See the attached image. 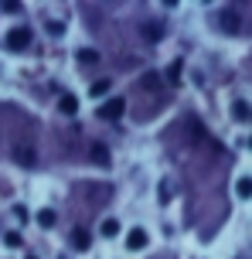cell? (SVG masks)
Listing matches in <instances>:
<instances>
[{
  "label": "cell",
  "instance_id": "cell-5",
  "mask_svg": "<svg viewBox=\"0 0 252 259\" xmlns=\"http://www.w3.org/2000/svg\"><path fill=\"white\" fill-rule=\"evenodd\" d=\"M34 222H38V229H55L58 225V208H48V205H41L38 211H34Z\"/></svg>",
  "mask_w": 252,
  "mask_h": 259
},
{
  "label": "cell",
  "instance_id": "cell-6",
  "mask_svg": "<svg viewBox=\"0 0 252 259\" xmlns=\"http://www.w3.org/2000/svg\"><path fill=\"white\" fill-rule=\"evenodd\" d=\"M68 242H72V249H75V252H89V249H92V235L85 232V229H72Z\"/></svg>",
  "mask_w": 252,
  "mask_h": 259
},
{
  "label": "cell",
  "instance_id": "cell-23",
  "mask_svg": "<svg viewBox=\"0 0 252 259\" xmlns=\"http://www.w3.org/2000/svg\"><path fill=\"white\" fill-rule=\"evenodd\" d=\"M249 150H252V137H249Z\"/></svg>",
  "mask_w": 252,
  "mask_h": 259
},
{
  "label": "cell",
  "instance_id": "cell-11",
  "mask_svg": "<svg viewBox=\"0 0 252 259\" xmlns=\"http://www.w3.org/2000/svg\"><path fill=\"white\" fill-rule=\"evenodd\" d=\"M160 72H146V75H140V89H146V92H154V89H160Z\"/></svg>",
  "mask_w": 252,
  "mask_h": 259
},
{
  "label": "cell",
  "instance_id": "cell-4",
  "mask_svg": "<svg viewBox=\"0 0 252 259\" xmlns=\"http://www.w3.org/2000/svg\"><path fill=\"white\" fill-rule=\"evenodd\" d=\"M123 235V222L116 219V215H106V219L99 222V239H109V242H113V239H120Z\"/></svg>",
  "mask_w": 252,
  "mask_h": 259
},
{
  "label": "cell",
  "instance_id": "cell-13",
  "mask_svg": "<svg viewBox=\"0 0 252 259\" xmlns=\"http://www.w3.org/2000/svg\"><path fill=\"white\" fill-rule=\"evenodd\" d=\"M4 246H7V249H24V235L17 232V229L4 232Z\"/></svg>",
  "mask_w": 252,
  "mask_h": 259
},
{
  "label": "cell",
  "instance_id": "cell-19",
  "mask_svg": "<svg viewBox=\"0 0 252 259\" xmlns=\"http://www.w3.org/2000/svg\"><path fill=\"white\" fill-rule=\"evenodd\" d=\"M14 215H17V222H31V211L24 205H14Z\"/></svg>",
  "mask_w": 252,
  "mask_h": 259
},
{
  "label": "cell",
  "instance_id": "cell-9",
  "mask_svg": "<svg viewBox=\"0 0 252 259\" xmlns=\"http://www.w3.org/2000/svg\"><path fill=\"white\" fill-rule=\"evenodd\" d=\"M235 194H239L242 201H249V198H252V174H242L239 181H235Z\"/></svg>",
  "mask_w": 252,
  "mask_h": 259
},
{
  "label": "cell",
  "instance_id": "cell-12",
  "mask_svg": "<svg viewBox=\"0 0 252 259\" xmlns=\"http://www.w3.org/2000/svg\"><path fill=\"white\" fill-rule=\"evenodd\" d=\"M181 68H184V62H181V58H174V62L164 68V75H160V78H167V82H177V78H181Z\"/></svg>",
  "mask_w": 252,
  "mask_h": 259
},
{
  "label": "cell",
  "instance_id": "cell-25",
  "mask_svg": "<svg viewBox=\"0 0 252 259\" xmlns=\"http://www.w3.org/2000/svg\"><path fill=\"white\" fill-rule=\"evenodd\" d=\"M249 123H252V109H249Z\"/></svg>",
  "mask_w": 252,
  "mask_h": 259
},
{
  "label": "cell",
  "instance_id": "cell-8",
  "mask_svg": "<svg viewBox=\"0 0 252 259\" xmlns=\"http://www.w3.org/2000/svg\"><path fill=\"white\" fill-rule=\"evenodd\" d=\"M218 24L225 27L228 34H232V31H239V11H235V7H225V11H222V21H218Z\"/></svg>",
  "mask_w": 252,
  "mask_h": 259
},
{
  "label": "cell",
  "instance_id": "cell-3",
  "mask_svg": "<svg viewBox=\"0 0 252 259\" xmlns=\"http://www.w3.org/2000/svg\"><path fill=\"white\" fill-rule=\"evenodd\" d=\"M95 113H99V119H120L123 113H126V99H123V96H109Z\"/></svg>",
  "mask_w": 252,
  "mask_h": 259
},
{
  "label": "cell",
  "instance_id": "cell-17",
  "mask_svg": "<svg viewBox=\"0 0 252 259\" xmlns=\"http://www.w3.org/2000/svg\"><path fill=\"white\" fill-rule=\"evenodd\" d=\"M0 11H4V14H24V4H17V0H4Z\"/></svg>",
  "mask_w": 252,
  "mask_h": 259
},
{
  "label": "cell",
  "instance_id": "cell-1",
  "mask_svg": "<svg viewBox=\"0 0 252 259\" xmlns=\"http://www.w3.org/2000/svg\"><path fill=\"white\" fill-rule=\"evenodd\" d=\"M34 45V31H31V24H14L7 34H4V48L7 52H24V48H31Z\"/></svg>",
  "mask_w": 252,
  "mask_h": 259
},
{
  "label": "cell",
  "instance_id": "cell-22",
  "mask_svg": "<svg viewBox=\"0 0 252 259\" xmlns=\"http://www.w3.org/2000/svg\"><path fill=\"white\" fill-rule=\"evenodd\" d=\"M24 259H38V256H34V252H27V256H24Z\"/></svg>",
  "mask_w": 252,
  "mask_h": 259
},
{
  "label": "cell",
  "instance_id": "cell-2",
  "mask_svg": "<svg viewBox=\"0 0 252 259\" xmlns=\"http://www.w3.org/2000/svg\"><path fill=\"white\" fill-rule=\"evenodd\" d=\"M123 246H126V252H143V249H150V229L146 225H133L130 232L123 235Z\"/></svg>",
  "mask_w": 252,
  "mask_h": 259
},
{
  "label": "cell",
  "instance_id": "cell-20",
  "mask_svg": "<svg viewBox=\"0 0 252 259\" xmlns=\"http://www.w3.org/2000/svg\"><path fill=\"white\" fill-rule=\"evenodd\" d=\"M143 34H146L150 41H157V38H160V24H146V27H143Z\"/></svg>",
  "mask_w": 252,
  "mask_h": 259
},
{
  "label": "cell",
  "instance_id": "cell-21",
  "mask_svg": "<svg viewBox=\"0 0 252 259\" xmlns=\"http://www.w3.org/2000/svg\"><path fill=\"white\" fill-rule=\"evenodd\" d=\"M62 31H65V27L58 24V21H48V34H55V38H62Z\"/></svg>",
  "mask_w": 252,
  "mask_h": 259
},
{
  "label": "cell",
  "instance_id": "cell-18",
  "mask_svg": "<svg viewBox=\"0 0 252 259\" xmlns=\"http://www.w3.org/2000/svg\"><path fill=\"white\" fill-rule=\"evenodd\" d=\"M79 62H89V65H92V62H99V55H95L92 48H82V52H79Z\"/></svg>",
  "mask_w": 252,
  "mask_h": 259
},
{
  "label": "cell",
  "instance_id": "cell-10",
  "mask_svg": "<svg viewBox=\"0 0 252 259\" xmlns=\"http://www.w3.org/2000/svg\"><path fill=\"white\" fill-rule=\"evenodd\" d=\"M109 92H113V78H99V82H92L89 96H92V99H103V96H109Z\"/></svg>",
  "mask_w": 252,
  "mask_h": 259
},
{
  "label": "cell",
  "instance_id": "cell-16",
  "mask_svg": "<svg viewBox=\"0 0 252 259\" xmlns=\"http://www.w3.org/2000/svg\"><path fill=\"white\" fill-rule=\"evenodd\" d=\"M232 116L235 119H249V103H245V99H235V103H232Z\"/></svg>",
  "mask_w": 252,
  "mask_h": 259
},
{
  "label": "cell",
  "instance_id": "cell-24",
  "mask_svg": "<svg viewBox=\"0 0 252 259\" xmlns=\"http://www.w3.org/2000/svg\"><path fill=\"white\" fill-rule=\"evenodd\" d=\"M58 259H72V256H58Z\"/></svg>",
  "mask_w": 252,
  "mask_h": 259
},
{
  "label": "cell",
  "instance_id": "cell-15",
  "mask_svg": "<svg viewBox=\"0 0 252 259\" xmlns=\"http://www.w3.org/2000/svg\"><path fill=\"white\" fill-rule=\"evenodd\" d=\"M92 160H95V164H103V167L109 164V150L103 147V143H92Z\"/></svg>",
  "mask_w": 252,
  "mask_h": 259
},
{
  "label": "cell",
  "instance_id": "cell-7",
  "mask_svg": "<svg viewBox=\"0 0 252 259\" xmlns=\"http://www.w3.org/2000/svg\"><path fill=\"white\" fill-rule=\"evenodd\" d=\"M58 113H62V116H79V96L65 92V96L58 99Z\"/></svg>",
  "mask_w": 252,
  "mask_h": 259
},
{
  "label": "cell",
  "instance_id": "cell-14",
  "mask_svg": "<svg viewBox=\"0 0 252 259\" xmlns=\"http://www.w3.org/2000/svg\"><path fill=\"white\" fill-rule=\"evenodd\" d=\"M14 157H17V164H34V160H38V157H34V147H17Z\"/></svg>",
  "mask_w": 252,
  "mask_h": 259
}]
</instances>
